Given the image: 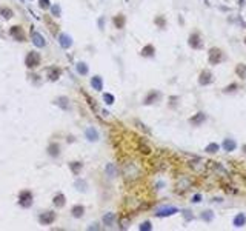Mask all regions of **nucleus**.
Masks as SVG:
<instances>
[{
  "mask_svg": "<svg viewBox=\"0 0 246 231\" xmlns=\"http://www.w3.org/2000/svg\"><path fill=\"white\" fill-rule=\"evenodd\" d=\"M83 211H85V208H83L82 205H77V206L72 208V216H74V217H82V216H83Z\"/></svg>",
  "mask_w": 246,
  "mask_h": 231,
  "instance_id": "19",
  "label": "nucleus"
},
{
  "mask_svg": "<svg viewBox=\"0 0 246 231\" xmlns=\"http://www.w3.org/2000/svg\"><path fill=\"white\" fill-rule=\"evenodd\" d=\"M19 200H20L22 206H31V203H33V194H31V191L23 190L20 193V196H19Z\"/></svg>",
  "mask_w": 246,
  "mask_h": 231,
  "instance_id": "5",
  "label": "nucleus"
},
{
  "mask_svg": "<svg viewBox=\"0 0 246 231\" xmlns=\"http://www.w3.org/2000/svg\"><path fill=\"white\" fill-rule=\"evenodd\" d=\"M0 13H2V14H5V17H6V19L13 17V11H11L10 8H6V6H5V8H2V10H0Z\"/></svg>",
  "mask_w": 246,
  "mask_h": 231,
  "instance_id": "28",
  "label": "nucleus"
},
{
  "mask_svg": "<svg viewBox=\"0 0 246 231\" xmlns=\"http://www.w3.org/2000/svg\"><path fill=\"white\" fill-rule=\"evenodd\" d=\"M221 147H223V150H225V151L231 153V151H235V148H237V142H235L234 139H225Z\"/></svg>",
  "mask_w": 246,
  "mask_h": 231,
  "instance_id": "11",
  "label": "nucleus"
},
{
  "mask_svg": "<svg viewBox=\"0 0 246 231\" xmlns=\"http://www.w3.org/2000/svg\"><path fill=\"white\" fill-rule=\"evenodd\" d=\"M140 229H142V231H149V229H152L151 222H143V223L140 225Z\"/></svg>",
  "mask_w": 246,
  "mask_h": 231,
  "instance_id": "31",
  "label": "nucleus"
},
{
  "mask_svg": "<svg viewBox=\"0 0 246 231\" xmlns=\"http://www.w3.org/2000/svg\"><path fill=\"white\" fill-rule=\"evenodd\" d=\"M156 25H159L160 28H165V25H166V22H165V17H163V16H159V17H156Z\"/></svg>",
  "mask_w": 246,
  "mask_h": 231,
  "instance_id": "26",
  "label": "nucleus"
},
{
  "mask_svg": "<svg viewBox=\"0 0 246 231\" xmlns=\"http://www.w3.org/2000/svg\"><path fill=\"white\" fill-rule=\"evenodd\" d=\"M77 69H79L80 74H86V72H88V68H86L85 63H79V65H77Z\"/></svg>",
  "mask_w": 246,
  "mask_h": 231,
  "instance_id": "30",
  "label": "nucleus"
},
{
  "mask_svg": "<svg viewBox=\"0 0 246 231\" xmlns=\"http://www.w3.org/2000/svg\"><path fill=\"white\" fill-rule=\"evenodd\" d=\"M54 219H56V214H54V213H51V211H46V213H43V214L39 217L40 223H43V225H49V223H52V222H54Z\"/></svg>",
  "mask_w": 246,
  "mask_h": 231,
  "instance_id": "7",
  "label": "nucleus"
},
{
  "mask_svg": "<svg viewBox=\"0 0 246 231\" xmlns=\"http://www.w3.org/2000/svg\"><path fill=\"white\" fill-rule=\"evenodd\" d=\"M42 2V8H48V0H40Z\"/></svg>",
  "mask_w": 246,
  "mask_h": 231,
  "instance_id": "36",
  "label": "nucleus"
},
{
  "mask_svg": "<svg viewBox=\"0 0 246 231\" xmlns=\"http://www.w3.org/2000/svg\"><path fill=\"white\" fill-rule=\"evenodd\" d=\"M188 43H189V46H191L192 49H200V48L203 46V43H202V37H200V34H198V33H192V34L189 36Z\"/></svg>",
  "mask_w": 246,
  "mask_h": 231,
  "instance_id": "4",
  "label": "nucleus"
},
{
  "mask_svg": "<svg viewBox=\"0 0 246 231\" xmlns=\"http://www.w3.org/2000/svg\"><path fill=\"white\" fill-rule=\"evenodd\" d=\"M235 88H237V83H232L231 86H226L223 91H225V92H234V91H235Z\"/></svg>",
  "mask_w": 246,
  "mask_h": 231,
  "instance_id": "33",
  "label": "nucleus"
},
{
  "mask_svg": "<svg viewBox=\"0 0 246 231\" xmlns=\"http://www.w3.org/2000/svg\"><path fill=\"white\" fill-rule=\"evenodd\" d=\"M60 43H62V46L68 48V46L71 45V42H69V37H68V36H65V34H62V36H60Z\"/></svg>",
  "mask_w": 246,
  "mask_h": 231,
  "instance_id": "25",
  "label": "nucleus"
},
{
  "mask_svg": "<svg viewBox=\"0 0 246 231\" xmlns=\"http://www.w3.org/2000/svg\"><path fill=\"white\" fill-rule=\"evenodd\" d=\"M244 43H246V39H244Z\"/></svg>",
  "mask_w": 246,
  "mask_h": 231,
  "instance_id": "37",
  "label": "nucleus"
},
{
  "mask_svg": "<svg viewBox=\"0 0 246 231\" xmlns=\"http://www.w3.org/2000/svg\"><path fill=\"white\" fill-rule=\"evenodd\" d=\"M202 219H203L205 222H211V220L214 219V213H212L211 209H206V211L202 213Z\"/></svg>",
  "mask_w": 246,
  "mask_h": 231,
  "instance_id": "20",
  "label": "nucleus"
},
{
  "mask_svg": "<svg viewBox=\"0 0 246 231\" xmlns=\"http://www.w3.org/2000/svg\"><path fill=\"white\" fill-rule=\"evenodd\" d=\"M11 36H13L14 39H17L19 42H25V34H23V31H22L20 26H13V28H11Z\"/></svg>",
  "mask_w": 246,
  "mask_h": 231,
  "instance_id": "10",
  "label": "nucleus"
},
{
  "mask_svg": "<svg viewBox=\"0 0 246 231\" xmlns=\"http://www.w3.org/2000/svg\"><path fill=\"white\" fill-rule=\"evenodd\" d=\"M71 168H72V171L77 174L79 171H80V168H82V165H80V162H72L71 163Z\"/></svg>",
  "mask_w": 246,
  "mask_h": 231,
  "instance_id": "29",
  "label": "nucleus"
},
{
  "mask_svg": "<svg viewBox=\"0 0 246 231\" xmlns=\"http://www.w3.org/2000/svg\"><path fill=\"white\" fill-rule=\"evenodd\" d=\"M154 53H156V48H154L152 45H146V46L142 49V56H143V57H152Z\"/></svg>",
  "mask_w": 246,
  "mask_h": 231,
  "instance_id": "14",
  "label": "nucleus"
},
{
  "mask_svg": "<svg viewBox=\"0 0 246 231\" xmlns=\"http://www.w3.org/2000/svg\"><path fill=\"white\" fill-rule=\"evenodd\" d=\"M175 213H179V209H177L175 206H168V208L159 209V211H157V216H159V217H166V216H172V214H175Z\"/></svg>",
  "mask_w": 246,
  "mask_h": 231,
  "instance_id": "9",
  "label": "nucleus"
},
{
  "mask_svg": "<svg viewBox=\"0 0 246 231\" xmlns=\"http://www.w3.org/2000/svg\"><path fill=\"white\" fill-rule=\"evenodd\" d=\"M60 69L59 68H54V69H49V79L51 80H57L59 79V76H60Z\"/></svg>",
  "mask_w": 246,
  "mask_h": 231,
  "instance_id": "23",
  "label": "nucleus"
},
{
  "mask_svg": "<svg viewBox=\"0 0 246 231\" xmlns=\"http://www.w3.org/2000/svg\"><path fill=\"white\" fill-rule=\"evenodd\" d=\"M54 203H56L57 206H63V205H65V196H63V194H57V196L54 197Z\"/></svg>",
  "mask_w": 246,
  "mask_h": 231,
  "instance_id": "24",
  "label": "nucleus"
},
{
  "mask_svg": "<svg viewBox=\"0 0 246 231\" xmlns=\"http://www.w3.org/2000/svg\"><path fill=\"white\" fill-rule=\"evenodd\" d=\"M114 25H115V28L121 29L123 26H125V16H121V14L115 16V17H114Z\"/></svg>",
  "mask_w": 246,
  "mask_h": 231,
  "instance_id": "15",
  "label": "nucleus"
},
{
  "mask_svg": "<svg viewBox=\"0 0 246 231\" xmlns=\"http://www.w3.org/2000/svg\"><path fill=\"white\" fill-rule=\"evenodd\" d=\"M33 42L36 46H45V40L39 33H33Z\"/></svg>",
  "mask_w": 246,
  "mask_h": 231,
  "instance_id": "16",
  "label": "nucleus"
},
{
  "mask_svg": "<svg viewBox=\"0 0 246 231\" xmlns=\"http://www.w3.org/2000/svg\"><path fill=\"white\" fill-rule=\"evenodd\" d=\"M244 223H246V216H244L243 213L235 214V217H234V220H232V225H234L235 228H241Z\"/></svg>",
  "mask_w": 246,
  "mask_h": 231,
  "instance_id": "12",
  "label": "nucleus"
},
{
  "mask_svg": "<svg viewBox=\"0 0 246 231\" xmlns=\"http://www.w3.org/2000/svg\"><path fill=\"white\" fill-rule=\"evenodd\" d=\"M200 200H202V194H194V196H192V200H191V202H194V203H198Z\"/></svg>",
  "mask_w": 246,
  "mask_h": 231,
  "instance_id": "35",
  "label": "nucleus"
},
{
  "mask_svg": "<svg viewBox=\"0 0 246 231\" xmlns=\"http://www.w3.org/2000/svg\"><path fill=\"white\" fill-rule=\"evenodd\" d=\"M208 60H209L211 65H218V63H221V62L225 60V56H223L221 49H218V48H211L209 53H208Z\"/></svg>",
  "mask_w": 246,
  "mask_h": 231,
  "instance_id": "1",
  "label": "nucleus"
},
{
  "mask_svg": "<svg viewBox=\"0 0 246 231\" xmlns=\"http://www.w3.org/2000/svg\"><path fill=\"white\" fill-rule=\"evenodd\" d=\"M159 99H160V92L152 89V91L148 92V96L145 97V102H143V103H145V105H151V103H154L156 100H159Z\"/></svg>",
  "mask_w": 246,
  "mask_h": 231,
  "instance_id": "8",
  "label": "nucleus"
},
{
  "mask_svg": "<svg viewBox=\"0 0 246 231\" xmlns=\"http://www.w3.org/2000/svg\"><path fill=\"white\" fill-rule=\"evenodd\" d=\"M91 85H92V88H94L95 91H102V89H103V82H102V77H98V76L92 77V79H91Z\"/></svg>",
  "mask_w": 246,
  "mask_h": 231,
  "instance_id": "13",
  "label": "nucleus"
},
{
  "mask_svg": "<svg viewBox=\"0 0 246 231\" xmlns=\"http://www.w3.org/2000/svg\"><path fill=\"white\" fill-rule=\"evenodd\" d=\"M25 63H26V66L28 68H36V66H39L40 65V54L39 53H34V51H31V53H28V56H26V59H25Z\"/></svg>",
  "mask_w": 246,
  "mask_h": 231,
  "instance_id": "2",
  "label": "nucleus"
},
{
  "mask_svg": "<svg viewBox=\"0 0 246 231\" xmlns=\"http://www.w3.org/2000/svg\"><path fill=\"white\" fill-rule=\"evenodd\" d=\"M182 214L185 216V219H186V220H192V214H191V211H188V209H185V211H183Z\"/></svg>",
  "mask_w": 246,
  "mask_h": 231,
  "instance_id": "34",
  "label": "nucleus"
},
{
  "mask_svg": "<svg viewBox=\"0 0 246 231\" xmlns=\"http://www.w3.org/2000/svg\"><path fill=\"white\" fill-rule=\"evenodd\" d=\"M212 82H214V77H212V72H211V71L205 69V71L200 72V76H198V83H200L202 86H208V85H211Z\"/></svg>",
  "mask_w": 246,
  "mask_h": 231,
  "instance_id": "3",
  "label": "nucleus"
},
{
  "mask_svg": "<svg viewBox=\"0 0 246 231\" xmlns=\"http://www.w3.org/2000/svg\"><path fill=\"white\" fill-rule=\"evenodd\" d=\"M103 222H105V225L112 226V223H114V214H112V213H108V214L103 217Z\"/></svg>",
  "mask_w": 246,
  "mask_h": 231,
  "instance_id": "22",
  "label": "nucleus"
},
{
  "mask_svg": "<svg viewBox=\"0 0 246 231\" xmlns=\"http://www.w3.org/2000/svg\"><path fill=\"white\" fill-rule=\"evenodd\" d=\"M218 150H220V145H218V143H215V142L209 143V145L205 148V151H206V153H209V154H214V153H217Z\"/></svg>",
  "mask_w": 246,
  "mask_h": 231,
  "instance_id": "17",
  "label": "nucleus"
},
{
  "mask_svg": "<svg viewBox=\"0 0 246 231\" xmlns=\"http://www.w3.org/2000/svg\"><path fill=\"white\" fill-rule=\"evenodd\" d=\"M49 154H51V156H57V154H59V145H57V143H54V145L49 147Z\"/></svg>",
  "mask_w": 246,
  "mask_h": 231,
  "instance_id": "27",
  "label": "nucleus"
},
{
  "mask_svg": "<svg viewBox=\"0 0 246 231\" xmlns=\"http://www.w3.org/2000/svg\"><path fill=\"white\" fill-rule=\"evenodd\" d=\"M86 136H88L89 140H97V139H98V134H97V131H95L94 128H89V130L86 131Z\"/></svg>",
  "mask_w": 246,
  "mask_h": 231,
  "instance_id": "21",
  "label": "nucleus"
},
{
  "mask_svg": "<svg viewBox=\"0 0 246 231\" xmlns=\"http://www.w3.org/2000/svg\"><path fill=\"white\" fill-rule=\"evenodd\" d=\"M103 99H105V102H106L108 105L114 103V96H112V94H105V96H103Z\"/></svg>",
  "mask_w": 246,
  "mask_h": 231,
  "instance_id": "32",
  "label": "nucleus"
},
{
  "mask_svg": "<svg viewBox=\"0 0 246 231\" xmlns=\"http://www.w3.org/2000/svg\"><path fill=\"white\" fill-rule=\"evenodd\" d=\"M205 120H206V114L205 112H197L189 119V123L194 125V127H200L202 123H205Z\"/></svg>",
  "mask_w": 246,
  "mask_h": 231,
  "instance_id": "6",
  "label": "nucleus"
},
{
  "mask_svg": "<svg viewBox=\"0 0 246 231\" xmlns=\"http://www.w3.org/2000/svg\"><path fill=\"white\" fill-rule=\"evenodd\" d=\"M235 72L241 77V79H246V65H243V63H240V65H237V68H235Z\"/></svg>",
  "mask_w": 246,
  "mask_h": 231,
  "instance_id": "18",
  "label": "nucleus"
}]
</instances>
